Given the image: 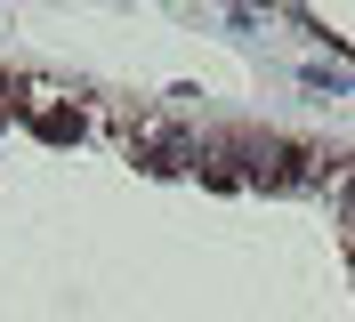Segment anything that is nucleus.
Returning <instances> with one entry per match:
<instances>
[{
  "mask_svg": "<svg viewBox=\"0 0 355 322\" xmlns=\"http://www.w3.org/2000/svg\"><path fill=\"white\" fill-rule=\"evenodd\" d=\"M234 153H250V177L275 186V193H299V186H315V177H331L323 153H315V145H291V137H243Z\"/></svg>",
  "mask_w": 355,
  "mask_h": 322,
  "instance_id": "1",
  "label": "nucleus"
}]
</instances>
